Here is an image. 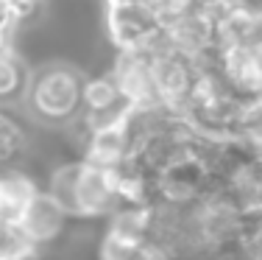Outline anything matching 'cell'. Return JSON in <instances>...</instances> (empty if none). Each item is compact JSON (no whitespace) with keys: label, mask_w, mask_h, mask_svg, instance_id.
Returning a JSON list of instances; mask_svg holds the SVG:
<instances>
[{"label":"cell","mask_w":262,"mask_h":260,"mask_svg":"<svg viewBox=\"0 0 262 260\" xmlns=\"http://www.w3.org/2000/svg\"><path fill=\"white\" fill-rule=\"evenodd\" d=\"M26 112L42 126H67L86 101V84L78 67L67 62H45L28 76Z\"/></svg>","instance_id":"1"},{"label":"cell","mask_w":262,"mask_h":260,"mask_svg":"<svg viewBox=\"0 0 262 260\" xmlns=\"http://www.w3.org/2000/svg\"><path fill=\"white\" fill-rule=\"evenodd\" d=\"M28 78L20 76V67L11 59H0V98H23Z\"/></svg>","instance_id":"2"}]
</instances>
